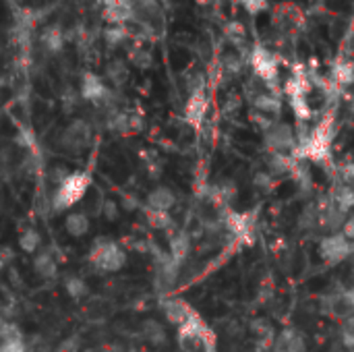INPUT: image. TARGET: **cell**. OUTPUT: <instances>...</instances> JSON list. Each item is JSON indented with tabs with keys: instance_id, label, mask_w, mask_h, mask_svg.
<instances>
[{
	"instance_id": "obj_1",
	"label": "cell",
	"mask_w": 354,
	"mask_h": 352,
	"mask_svg": "<svg viewBox=\"0 0 354 352\" xmlns=\"http://www.w3.org/2000/svg\"><path fill=\"white\" fill-rule=\"evenodd\" d=\"M334 135H336V124H334L332 116H326L313 129L297 131L299 145H297L295 158L297 160H311V162H317V164L328 162L330 156H332Z\"/></svg>"
},
{
	"instance_id": "obj_2",
	"label": "cell",
	"mask_w": 354,
	"mask_h": 352,
	"mask_svg": "<svg viewBox=\"0 0 354 352\" xmlns=\"http://www.w3.org/2000/svg\"><path fill=\"white\" fill-rule=\"evenodd\" d=\"M91 187V174L89 172H71L56 189L50 199L54 212H66L75 203H79Z\"/></svg>"
},
{
	"instance_id": "obj_3",
	"label": "cell",
	"mask_w": 354,
	"mask_h": 352,
	"mask_svg": "<svg viewBox=\"0 0 354 352\" xmlns=\"http://www.w3.org/2000/svg\"><path fill=\"white\" fill-rule=\"evenodd\" d=\"M89 261L93 268H97L104 274H114L120 272L127 266V251L118 247L114 241L108 239H97L89 251Z\"/></svg>"
},
{
	"instance_id": "obj_4",
	"label": "cell",
	"mask_w": 354,
	"mask_h": 352,
	"mask_svg": "<svg viewBox=\"0 0 354 352\" xmlns=\"http://www.w3.org/2000/svg\"><path fill=\"white\" fill-rule=\"evenodd\" d=\"M249 62L253 66V73L270 87V91H276V85L280 79V62H278L276 54L272 50H268L266 46H255L251 50Z\"/></svg>"
},
{
	"instance_id": "obj_5",
	"label": "cell",
	"mask_w": 354,
	"mask_h": 352,
	"mask_svg": "<svg viewBox=\"0 0 354 352\" xmlns=\"http://www.w3.org/2000/svg\"><path fill=\"white\" fill-rule=\"evenodd\" d=\"M263 143H266L268 151H272V154L295 156L299 139H297V131L292 124L276 120L274 127L263 133Z\"/></svg>"
},
{
	"instance_id": "obj_6",
	"label": "cell",
	"mask_w": 354,
	"mask_h": 352,
	"mask_svg": "<svg viewBox=\"0 0 354 352\" xmlns=\"http://www.w3.org/2000/svg\"><path fill=\"white\" fill-rule=\"evenodd\" d=\"M354 251V243H351L342 232H330L319 241V257L330 263H342L346 257H351Z\"/></svg>"
},
{
	"instance_id": "obj_7",
	"label": "cell",
	"mask_w": 354,
	"mask_h": 352,
	"mask_svg": "<svg viewBox=\"0 0 354 352\" xmlns=\"http://www.w3.org/2000/svg\"><path fill=\"white\" fill-rule=\"evenodd\" d=\"M91 139H93V131H91V124L85 120V118H75L64 131H62V137H60V145L71 151V154H79L83 149H87L91 145Z\"/></svg>"
},
{
	"instance_id": "obj_8",
	"label": "cell",
	"mask_w": 354,
	"mask_h": 352,
	"mask_svg": "<svg viewBox=\"0 0 354 352\" xmlns=\"http://www.w3.org/2000/svg\"><path fill=\"white\" fill-rule=\"evenodd\" d=\"M207 110H209V98L205 93V89L201 91H195L189 95L187 100V106H185V118L191 127L199 129L207 116Z\"/></svg>"
},
{
	"instance_id": "obj_9",
	"label": "cell",
	"mask_w": 354,
	"mask_h": 352,
	"mask_svg": "<svg viewBox=\"0 0 354 352\" xmlns=\"http://www.w3.org/2000/svg\"><path fill=\"white\" fill-rule=\"evenodd\" d=\"M162 313H164V317H166L172 326L180 328L195 311H193V307H191L189 303H185V301L178 299V297H164V299H162Z\"/></svg>"
},
{
	"instance_id": "obj_10",
	"label": "cell",
	"mask_w": 354,
	"mask_h": 352,
	"mask_svg": "<svg viewBox=\"0 0 354 352\" xmlns=\"http://www.w3.org/2000/svg\"><path fill=\"white\" fill-rule=\"evenodd\" d=\"M272 351L274 352H307V340L301 332L286 328L282 330L274 342H272Z\"/></svg>"
},
{
	"instance_id": "obj_11",
	"label": "cell",
	"mask_w": 354,
	"mask_h": 352,
	"mask_svg": "<svg viewBox=\"0 0 354 352\" xmlns=\"http://www.w3.org/2000/svg\"><path fill=\"white\" fill-rule=\"evenodd\" d=\"M39 46L44 48L46 54H60L66 46V31L60 25H48L44 33L39 35Z\"/></svg>"
},
{
	"instance_id": "obj_12",
	"label": "cell",
	"mask_w": 354,
	"mask_h": 352,
	"mask_svg": "<svg viewBox=\"0 0 354 352\" xmlns=\"http://www.w3.org/2000/svg\"><path fill=\"white\" fill-rule=\"evenodd\" d=\"M253 108H255V112H261V114H268V116L276 118L282 112V98H280L278 91H261V93H255Z\"/></svg>"
},
{
	"instance_id": "obj_13",
	"label": "cell",
	"mask_w": 354,
	"mask_h": 352,
	"mask_svg": "<svg viewBox=\"0 0 354 352\" xmlns=\"http://www.w3.org/2000/svg\"><path fill=\"white\" fill-rule=\"evenodd\" d=\"M147 207L149 210H156V212H170L176 203V195L170 187H156L149 191L147 199H145Z\"/></svg>"
},
{
	"instance_id": "obj_14",
	"label": "cell",
	"mask_w": 354,
	"mask_h": 352,
	"mask_svg": "<svg viewBox=\"0 0 354 352\" xmlns=\"http://www.w3.org/2000/svg\"><path fill=\"white\" fill-rule=\"evenodd\" d=\"M168 253L172 255V259L183 263L189 257V253H191V234L185 232V230H176L174 234H170Z\"/></svg>"
},
{
	"instance_id": "obj_15",
	"label": "cell",
	"mask_w": 354,
	"mask_h": 352,
	"mask_svg": "<svg viewBox=\"0 0 354 352\" xmlns=\"http://www.w3.org/2000/svg\"><path fill=\"white\" fill-rule=\"evenodd\" d=\"M104 77L114 85V87H122L129 77H131V71H129V64L127 60H120V58H112L106 68H104Z\"/></svg>"
},
{
	"instance_id": "obj_16",
	"label": "cell",
	"mask_w": 354,
	"mask_h": 352,
	"mask_svg": "<svg viewBox=\"0 0 354 352\" xmlns=\"http://www.w3.org/2000/svg\"><path fill=\"white\" fill-rule=\"evenodd\" d=\"M338 210H342L344 214H348L351 210H354V187L353 185H346V183H340L332 189L330 197H328Z\"/></svg>"
},
{
	"instance_id": "obj_17",
	"label": "cell",
	"mask_w": 354,
	"mask_h": 352,
	"mask_svg": "<svg viewBox=\"0 0 354 352\" xmlns=\"http://www.w3.org/2000/svg\"><path fill=\"white\" fill-rule=\"evenodd\" d=\"M91 228V222L87 218V214L83 212H71L66 218H64V230L66 234H71L73 239H81L89 232Z\"/></svg>"
},
{
	"instance_id": "obj_18",
	"label": "cell",
	"mask_w": 354,
	"mask_h": 352,
	"mask_svg": "<svg viewBox=\"0 0 354 352\" xmlns=\"http://www.w3.org/2000/svg\"><path fill=\"white\" fill-rule=\"evenodd\" d=\"M33 270L37 276H41L44 280H52L56 278L58 274V263L54 259V255L50 251H39L35 253V259H33Z\"/></svg>"
},
{
	"instance_id": "obj_19",
	"label": "cell",
	"mask_w": 354,
	"mask_h": 352,
	"mask_svg": "<svg viewBox=\"0 0 354 352\" xmlns=\"http://www.w3.org/2000/svg\"><path fill=\"white\" fill-rule=\"evenodd\" d=\"M224 224H226V228H228L234 237H239V239H247V237L251 234V228H253V222L249 220V216H247V214H236V212L226 214Z\"/></svg>"
},
{
	"instance_id": "obj_20",
	"label": "cell",
	"mask_w": 354,
	"mask_h": 352,
	"mask_svg": "<svg viewBox=\"0 0 354 352\" xmlns=\"http://www.w3.org/2000/svg\"><path fill=\"white\" fill-rule=\"evenodd\" d=\"M102 37L108 48H118V46L127 44L133 37V33H131L129 25H108L102 31Z\"/></svg>"
},
{
	"instance_id": "obj_21",
	"label": "cell",
	"mask_w": 354,
	"mask_h": 352,
	"mask_svg": "<svg viewBox=\"0 0 354 352\" xmlns=\"http://www.w3.org/2000/svg\"><path fill=\"white\" fill-rule=\"evenodd\" d=\"M332 81L336 85H351L354 83V62L353 60H336L332 64Z\"/></svg>"
},
{
	"instance_id": "obj_22",
	"label": "cell",
	"mask_w": 354,
	"mask_h": 352,
	"mask_svg": "<svg viewBox=\"0 0 354 352\" xmlns=\"http://www.w3.org/2000/svg\"><path fill=\"white\" fill-rule=\"evenodd\" d=\"M129 60H131L133 66H137V68H141V71H147V68H151V64H153L151 52H149L147 48H143L141 44H135V46L129 50Z\"/></svg>"
},
{
	"instance_id": "obj_23",
	"label": "cell",
	"mask_w": 354,
	"mask_h": 352,
	"mask_svg": "<svg viewBox=\"0 0 354 352\" xmlns=\"http://www.w3.org/2000/svg\"><path fill=\"white\" fill-rule=\"evenodd\" d=\"M145 220L153 230H170L174 226V220L170 212H156V210H145Z\"/></svg>"
},
{
	"instance_id": "obj_24",
	"label": "cell",
	"mask_w": 354,
	"mask_h": 352,
	"mask_svg": "<svg viewBox=\"0 0 354 352\" xmlns=\"http://www.w3.org/2000/svg\"><path fill=\"white\" fill-rule=\"evenodd\" d=\"M245 66V58L241 52H226L222 54V60H220V68L224 75H239Z\"/></svg>"
},
{
	"instance_id": "obj_25",
	"label": "cell",
	"mask_w": 354,
	"mask_h": 352,
	"mask_svg": "<svg viewBox=\"0 0 354 352\" xmlns=\"http://www.w3.org/2000/svg\"><path fill=\"white\" fill-rule=\"evenodd\" d=\"M290 174H292V178L297 180V185H299L305 193H309V191L313 189V174H311V170L305 166L303 160H297V162H295Z\"/></svg>"
},
{
	"instance_id": "obj_26",
	"label": "cell",
	"mask_w": 354,
	"mask_h": 352,
	"mask_svg": "<svg viewBox=\"0 0 354 352\" xmlns=\"http://www.w3.org/2000/svg\"><path fill=\"white\" fill-rule=\"evenodd\" d=\"M143 336H145V340H147L149 344H156V346H160V344L166 342V330H164V326H162L160 322H156V319H147V322L143 324Z\"/></svg>"
},
{
	"instance_id": "obj_27",
	"label": "cell",
	"mask_w": 354,
	"mask_h": 352,
	"mask_svg": "<svg viewBox=\"0 0 354 352\" xmlns=\"http://www.w3.org/2000/svg\"><path fill=\"white\" fill-rule=\"evenodd\" d=\"M39 245H41V237H39V232L35 228H25L19 234V247H21V251H25V253L31 255V253H37Z\"/></svg>"
},
{
	"instance_id": "obj_28",
	"label": "cell",
	"mask_w": 354,
	"mask_h": 352,
	"mask_svg": "<svg viewBox=\"0 0 354 352\" xmlns=\"http://www.w3.org/2000/svg\"><path fill=\"white\" fill-rule=\"evenodd\" d=\"M224 35H226V39H230L232 46H236V48L247 44V29H245L243 23H239V21L226 23V25H224Z\"/></svg>"
},
{
	"instance_id": "obj_29",
	"label": "cell",
	"mask_w": 354,
	"mask_h": 352,
	"mask_svg": "<svg viewBox=\"0 0 354 352\" xmlns=\"http://www.w3.org/2000/svg\"><path fill=\"white\" fill-rule=\"evenodd\" d=\"M64 290H66V295H68L71 299L79 301V299H83V297L87 295V284H85V280L79 278V276H66V278H64Z\"/></svg>"
},
{
	"instance_id": "obj_30",
	"label": "cell",
	"mask_w": 354,
	"mask_h": 352,
	"mask_svg": "<svg viewBox=\"0 0 354 352\" xmlns=\"http://www.w3.org/2000/svg\"><path fill=\"white\" fill-rule=\"evenodd\" d=\"M15 340H23V334H21L19 326L12 324V322L0 319V342H15Z\"/></svg>"
},
{
	"instance_id": "obj_31",
	"label": "cell",
	"mask_w": 354,
	"mask_h": 352,
	"mask_svg": "<svg viewBox=\"0 0 354 352\" xmlns=\"http://www.w3.org/2000/svg\"><path fill=\"white\" fill-rule=\"evenodd\" d=\"M15 143L19 147H25L29 151H35V135H33V129L31 127H21L17 131V137H15Z\"/></svg>"
},
{
	"instance_id": "obj_32",
	"label": "cell",
	"mask_w": 354,
	"mask_h": 352,
	"mask_svg": "<svg viewBox=\"0 0 354 352\" xmlns=\"http://www.w3.org/2000/svg\"><path fill=\"white\" fill-rule=\"evenodd\" d=\"M340 340H342V344L348 351H354V315H348L342 322V326H340Z\"/></svg>"
},
{
	"instance_id": "obj_33",
	"label": "cell",
	"mask_w": 354,
	"mask_h": 352,
	"mask_svg": "<svg viewBox=\"0 0 354 352\" xmlns=\"http://www.w3.org/2000/svg\"><path fill=\"white\" fill-rule=\"evenodd\" d=\"M253 185L257 187V189H261V191H272L274 189V174H270L268 170H261V172H257L255 176H253Z\"/></svg>"
},
{
	"instance_id": "obj_34",
	"label": "cell",
	"mask_w": 354,
	"mask_h": 352,
	"mask_svg": "<svg viewBox=\"0 0 354 352\" xmlns=\"http://www.w3.org/2000/svg\"><path fill=\"white\" fill-rule=\"evenodd\" d=\"M236 2H239L247 12H251V15H257V12L270 8V2H268V0H236Z\"/></svg>"
},
{
	"instance_id": "obj_35",
	"label": "cell",
	"mask_w": 354,
	"mask_h": 352,
	"mask_svg": "<svg viewBox=\"0 0 354 352\" xmlns=\"http://www.w3.org/2000/svg\"><path fill=\"white\" fill-rule=\"evenodd\" d=\"M100 214H102L108 222H114V220L118 218V205H116V201L106 199V201L102 203V207H100Z\"/></svg>"
},
{
	"instance_id": "obj_36",
	"label": "cell",
	"mask_w": 354,
	"mask_h": 352,
	"mask_svg": "<svg viewBox=\"0 0 354 352\" xmlns=\"http://www.w3.org/2000/svg\"><path fill=\"white\" fill-rule=\"evenodd\" d=\"M340 176H342V180H344L346 185H353L354 187V160L353 162H348V164H344V166L340 168Z\"/></svg>"
},
{
	"instance_id": "obj_37",
	"label": "cell",
	"mask_w": 354,
	"mask_h": 352,
	"mask_svg": "<svg viewBox=\"0 0 354 352\" xmlns=\"http://www.w3.org/2000/svg\"><path fill=\"white\" fill-rule=\"evenodd\" d=\"M0 352H25V342H23V340L0 342Z\"/></svg>"
},
{
	"instance_id": "obj_38",
	"label": "cell",
	"mask_w": 354,
	"mask_h": 352,
	"mask_svg": "<svg viewBox=\"0 0 354 352\" xmlns=\"http://www.w3.org/2000/svg\"><path fill=\"white\" fill-rule=\"evenodd\" d=\"M351 243H354V216H348L346 218V222H344V226H342V230H340Z\"/></svg>"
},
{
	"instance_id": "obj_39",
	"label": "cell",
	"mask_w": 354,
	"mask_h": 352,
	"mask_svg": "<svg viewBox=\"0 0 354 352\" xmlns=\"http://www.w3.org/2000/svg\"><path fill=\"white\" fill-rule=\"evenodd\" d=\"M122 205H124L127 210H137V207H139V201H137L135 197H124Z\"/></svg>"
},
{
	"instance_id": "obj_40",
	"label": "cell",
	"mask_w": 354,
	"mask_h": 352,
	"mask_svg": "<svg viewBox=\"0 0 354 352\" xmlns=\"http://www.w3.org/2000/svg\"><path fill=\"white\" fill-rule=\"evenodd\" d=\"M197 4H201V6H207V4H212V2H216V0H195Z\"/></svg>"
},
{
	"instance_id": "obj_41",
	"label": "cell",
	"mask_w": 354,
	"mask_h": 352,
	"mask_svg": "<svg viewBox=\"0 0 354 352\" xmlns=\"http://www.w3.org/2000/svg\"><path fill=\"white\" fill-rule=\"evenodd\" d=\"M2 266H4V261H2V259H0V268H2Z\"/></svg>"
}]
</instances>
